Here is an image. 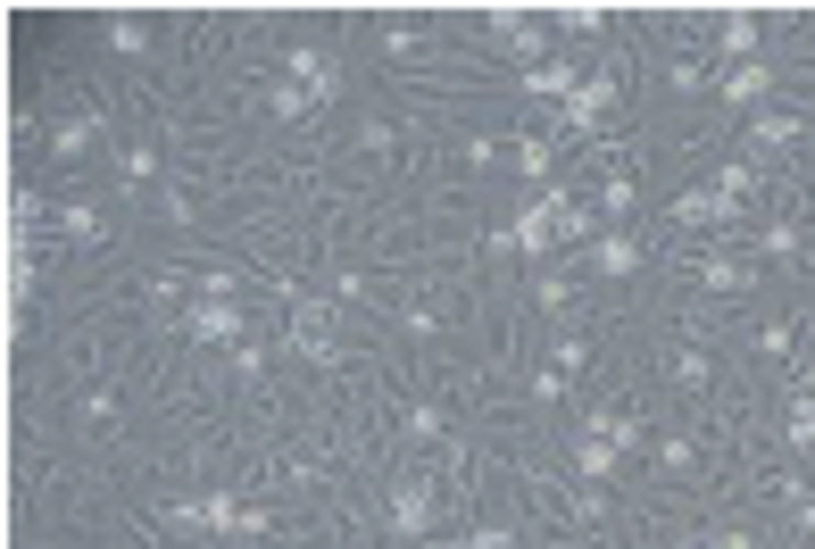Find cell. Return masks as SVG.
Masks as SVG:
<instances>
[{
    "instance_id": "16",
    "label": "cell",
    "mask_w": 815,
    "mask_h": 549,
    "mask_svg": "<svg viewBox=\"0 0 815 549\" xmlns=\"http://www.w3.org/2000/svg\"><path fill=\"white\" fill-rule=\"evenodd\" d=\"M58 233H67V242H92V233H100V209H84V200H67V209H58Z\"/></svg>"
},
{
    "instance_id": "18",
    "label": "cell",
    "mask_w": 815,
    "mask_h": 549,
    "mask_svg": "<svg viewBox=\"0 0 815 549\" xmlns=\"http://www.w3.org/2000/svg\"><path fill=\"white\" fill-rule=\"evenodd\" d=\"M758 250H766V259H799V226H791V217H774V226L758 233Z\"/></svg>"
},
{
    "instance_id": "12",
    "label": "cell",
    "mask_w": 815,
    "mask_h": 549,
    "mask_svg": "<svg viewBox=\"0 0 815 549\" xmlns=\"http://www.w3.org/2000/svg\"><path fill=\"white\" fill-rule=\"evenodd\" d=\"M716 42L740 58V67H749V58H758V42H766V25H758V18H724V34H716Z\"/></svg>"
},
{
    "instance_id": "8",
    "label": "cell",
    "mask_w": 815,
    "mask_h": 549,
    "mask_svg": "<svg viewBox=\"0 0 815 549\" xmlns=\"http://www.w3.org/2000/svg\"><path fill=\"white\" fill-rule=\"evenodd\" d=\"M674 217H683V226H724V217H733V200L707 184V191H683V200H674Z\"/></svg>"
},
{
    "instance_id": "11",
    "label": "cell",
    "mask_w": 815,
    "mask_h": 549,
    "mask_svg": "<svg viewBox=\"0 0 815 549\" xmlns=\"http://www.w3.org/2000/svg\"><path fill=\"white\" fill-rule=\"evenodd\" d=\"M782 441H791V450H815V392H799L791 408H782Z\"/></svg>"
},
{
    "instance_id": "6",
    "label": "cell",
    "mask_w": 815,
    "mask_h": 549,
    "mask_svg": "<svg viewBox=\"0 0 815 549\" xmlns=\"http://www.w3.org/2000/svg\"><path fill=\"white\" fill-rule=\"evenodd\" d=\"M607 109H616V76H591V84H574V92H566V117H574V125H599Z\"/></svg>"
},
{
    "instance_id": "2",
    "label": "cell",
    "mask_w": 815,
    "mask_h": 549,
    "mask_svg": "<svg viewBox=\"0 0 815 549\" xmlns=\"http://www.w3.org/2000/svg\"><path fill=\"white\" fill-rule=\"evenodd\" d=\"M184 333L191 341H242V308H233V292H200L191 317H184Z\"/></svg>"
},
{
    "instance_id": "4",
    "label": "cell",
    "mask_w": 815,
    "mask_h": 549,
    "mask_svg": "<svg viewBox=\"0 0 815 549\" xmlns=\"http://www.w3.org/2000/svg\"><path fill=\"white\" fill-rule=\"evenodd\" d=\"M392 532H408V541L433 532V492H425V474H408V483L392 492Z\"/></svg>"
},
{
    "instance_id": "21",
    "label": "cell",
    "mask_w": 815,
    "mask_h": 549,
    "mask_svg": "<svg viewBox=\"0 0 815 549\" xmlns=\"http://www.w3.org/2000/svg\"><path fill=\"white\" fill-rule=\"evenodd\" d=\"M117 175H125V184H151V175H158V151H125V158H117Z\"/></svg>"
},
{
    "instance_id": "5",
    "label": "cell",
    "mask_w": 815,
    "mask_h": 549,
    "mask_svg": "<svg viewBox=\"0 0 815 549\" xmlns=\"http://www.w3.org/2000/svg\"><path fill=\"white\" fill-rule=\"evenodd\" d=\"M291 350L300 359H333V308H300L291 317Z\"/></svg>"
},
{
    "instance_id": "17",
    "label": "cell",
    "mask_w": 815,
    "mask_h": 549,
    "mask_svg": "<svg viewBox=\"0 0 815 549\" xmlns=\"http://www.w3.org/2000/svg\"><path fill=\"white\" fill-rule=\"evenodd\" d=\"M700 284L707 292H740V259H733V250H716V259L700 266Z\"/></svg>"
},
{
    "instance_id": "20",
    "label": "cell",
    "mask_w": 815,
    "mask_h": 549,
    "mask_svg": "<svg viewBox=\"0 0 815 549\" xmlns=\"http://www.w3.org/2000/svg\"><path fill=\"white\" fill-rule=\"evenodd\" d=\"M508 151H516V175H550V142L525 133V142H508Z\"/></svg>"
},
{
    "instance_id": "15",
    "label": "cell",
    "mask_w": 815,
    "mask_h": 549,
    "mask_svg": "<svg viewBox=\"0 0 815 549\" xmlns=\"http://www.w3.org/2000/svg\"><path fill=\"white\" fill-rule=\"evenodd\" d=\"M591 433L616 441V450H632V441H641V417H616V408H599V417H591Z\"/></svg>"
},
{
    "instance_id": "13",
    "label": "cell",
    "mask_w": 815,
    "mask_h": 549,
    "mask_svg": "<svg viewBox=\"0 0 815 549\" xmlns=\"http://www.w3.org/2000/svg\"><path fill=\"white\" fill-rule=\"evenodd\" d=\"M574 466H583V483H607V474H616V441H599V433H591L583 450H574Z\"/></svg>"
},
{
    "instance_id": "19",
    "label": "cell",
    "mask_w": 815,
    "mask_h": 549,
    "mask_svg": "<svg viewBox=\"0 0 815 549\" xmlns=\"http://www.w3.org/2000/svg\"><path fill=\"white\" fill-rule=\"evenodd\" d=\"M92 117H67V125H58V158H84V142H92Z\"/></svg>"
},
{
    "instance_id": "22",
    "label": "cell",
    "mask_w": 815,
    "mask_h": 549,
    "mask_svg": "<svg viewBox=\"0 0 815 549\" xmlns=\"http://www.w3.org/2000/svg\"><path fill=\"white\" fill-rule=\"evenodd\" d=\"M558 25H566V34H599L607 9H558Z\"/></svg>"
},
{
    "instance_id": "3",
    "label": "cell",
    "mask_w": 815,
    "mask_h": 549,
    "mask_svg": "<svg viewBox=\"0 0 815 549\" xmlns=\"http://www.w3.org/2000/svg\"><path fill=\"white\" fill-rule=\"evenodd\" d=\"M284 84H300L308 100H333V92H342V58H333V51H291Z\"/></svg>"
},
{
    "instance_id": "24",
    "label": "cell",
    "mask_w": 815,
    "mask_h": 549,
    "mask_svg": "<svg viewBox=\"0 0 815 549\" xmlns=\"http://www.w3.org/2000/svg\"><path fill=\"white\" fill-rule=\"evenodd\" d=\"M707 549H749V532H716V541H707Z\"/></svg>"
},
{
    "instance_id": "7",
    "label": "cell",
    "mask_w": 815,
    "mask_h": 549,
    "mask_svg": "<svg viewBox=\"0 0 815 549\" xmlns=\"http://www.w3.org/2000/svg\"><path fill=\"white\" fill-rule=\"evenodd\" d=\"M591 259H599V275H616V284H625L632 266H641V242H632V233H599V250H591Z\"/></svg>"
},
{
    "instance_id": "10",
    "label": "cell",
    "mask_w": 815,
    "mask_h": 549,
    "mask_svg": "<svg viewBox=\"0 0 815 549\" xmlns=\"http://www.w3.org/2000/svg\"><path fill=\"white\" fill-rule=\"evenodd\" d=\"M774 92V76H766L758 58H749V67H733V76H724V100H733V109H749V100H766Z\"/></svg>"
},
{
    "instance_id": "14",
    "label": "cell",
    "mask_w": 815,
    "mask_h": 549,
    "mask_svg": "<svg viewBox=\"0 0 815 549\" xmlns=\"http://www.w3.org/2000/svg\"><path fill=\"white\" fill-rule=\"evenodd\" d=\"M791 133H799V117H774V109H766L758 125H749V151H782Z\"/></svg>"
},
{
    "instance_id": "1",
    "label": "cell",
    "mask_w": 815,
    "mask_h": 549,
    "mask_svg": "<svg viewBox=\"0 0 815 549\" xmlns=\"http://www.w3.org/2000/svg\"><path fill=\"white\" fill-rule=\"evenodd\" d=\"M566 191H550V200H525V209H516V226H508V250H525V259H541V250L558 242V233H566Z\"/></svg>"
},
{
    "instance_id": "9",
    "label": "cell",
    "mask_w": 815,
    "mask_h": 549,
    "mask_svg": "<svg viewBox=\"0 0 815 549\" xmlns=\"http://www.w3.org/2000/svg\"><path fill=\"white\" fill-rule=\"evenodd\" d=\"M574 84H583V76H574L566 58H541V67H532V76H525V92H532V100H566Z\"/></svg>"
},
{
    "instance_id": "23",
    "label": "cell",
    "mask_w": 815,
    "mask_h": 549,
    "mask_svg": "<svg viewBox=\"0 0 815 549\" xmlns=\"http://www.w3.org/2000/svg\"><path fill=\"white\" fill-rule=\"evenodd\" d=\"M466 549H516V532H499V525H483V532H466Z\"/></svg>"
}]
</instances>
